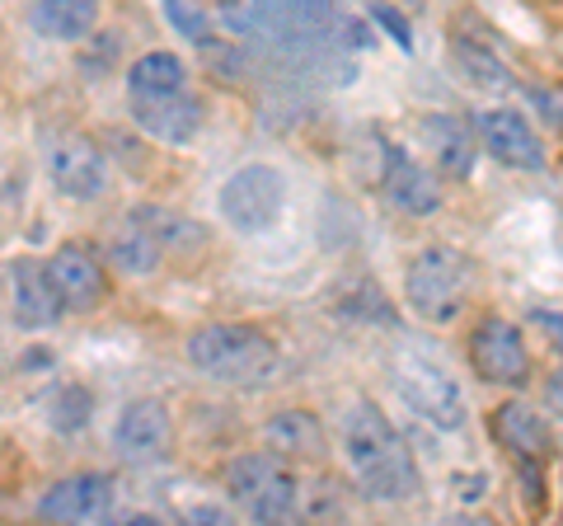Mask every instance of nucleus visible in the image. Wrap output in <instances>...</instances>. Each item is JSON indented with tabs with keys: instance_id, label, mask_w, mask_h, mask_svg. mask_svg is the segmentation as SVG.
Segmentation results:
<instances>
[{
	"instance_id": "6e6552de",
	"label": "nucleus",
	"mask_w": 563,
	"mask_h": 526,
	"mask_svg": "<svg viewBox=\"0 0 563 526\" xmlns=\"http://www.w3.org/2000/svg\"><path fill=\"white\" fill-rule=\"evenodd\" d=\"M47 179L52 188L70 202H95L109 188V155H103L90 136L80 132H62L47 146Z\"/></svg>"
},
{
	"instance_id": "a878e982",
	"label": "nucleus",
	"mask_w": 563,
	"mask_h": 526,
	"mask_svg": "<svg viewBox=\"0 0 563 526\" xmlns=\"http://www.w3.org/2000/svg\"><path fill=\"white\" fill-rule=\"evenodd\" d=\"M544 414H550V418H563V372L544 376Z\"/></svg>"
},
{
	"instance_id": "9d476101",
	"label": "nucleus",
	"mask_w": 563,
	"mask_h": 526,
	"mask_svg": "<svg viewBox=\"0 0 563 526\" xmlns=\"http://www.w3.org/2000/svg\"><path fill=\"white\" fill-rule=\"evenodd\" d=\"M47 277H52V292H57L62 310H99L103 296H109L103 263L95 250H85V244H62V250L47 259Z\"/></svg>"
},
{
	"instance_id": "1a4fd4ad",
	"label": "nucleus",
	"mask_w": 563,
	"mask_h": 526,
	"mask_svg": "<svg viewBox=\"0 0 563 526\" xmlns=\"http://www.w3.org/2000/svg\"><path fill=\"white\" fill-rule=\"evenodd\" d=\"M169 442H174V414H169L165 399L141 395V399H128V405L118 409V418H113V451L122 456V461L151 465V461H161V456L169 451Z\"/></svg>"
},
{
	"instance_id": "20e7f679",
	"label": "nucleus",
	"mask_w": 563,
	"mask_h": 526,
	"mask_svg": "<svg viewBox=\"0 0 563 526\" xmlns=\"http://www.w3.org/2000/svg\"><path fill=\"white\" fill-rule=\"evenodd\" d=\"M225 489L258 526H287L296 513V494H301L291 465L273 451L235 456L231 470H225Z\"/></svg>"
},
{
	"instance_id": "aec40b11",
	"label": "nucleus",
	"mask_w": 563,
	"mask_h": 526,
	"mask_svg": "<svg viewBox=\"0 0 563 526\" xmlns=\"http://www.w3.org/2000/svg\"><path fill=\"white\" fill-rule=\"evenodd\" d=\"M493 424H498V437L521 456V461H540V456L550 451V424H544L540 409L521 405V399H507V405L493 414Z\"/></svg>"
},
{
	"instance_id": "393cba45",
	"label": "nucleus",
	"mask_w": 563,
	"mask_h": 526,
	"mask_svg": "<svg viewBox=\"0 0 563 526\" xmlns=\"http://www.w3.org/2000/svg\"><path fill=\"white\" fill-rule=\"evenodd\" d=\"M372 20L390 33V39L404 47V52H413V29H409V20H404L399 10H390V6H372Z\"/></svg>"
},
{
	"instance_id": "4468645a",
	"label": "nucleus",
	"mask_w": 563,
	"mask_h": 526,
	"mask_svg": "<svg viewBox=\"0 0 563 526\" xmlns=\"http://www.w3.org/2000/svg\"><path fill=\"white\" fill-rule=\"evenodd\" d=\"M132 122L146 136L165 146H184L202 128V103L192 95H165V99H132Z\"/></svg>"
},
{
	"instance_id": "a211bd4d",
	"label": "nucleus",
	"mask_w": 563,
	"mask_h": 526,
	"mask_svg": "<svg viewBox=\"0 0 563 526\" xmlns=\"http://www.w3.org/2000/svg\"><path fill=\"white\" fill-rule=\"evenodd\" d=\"M263 437H268L273 456H291V461H320L324 456V428L320 418L306 409H282L263 424Z\"/></svg>"
},
{
	"instance_id": "412c9836",
	"label": "nucleus",
	"mask_w": 563,
	"mask_h": 526,
	"mask_svg": "<svg viewBox=\"0 0 563 526\" xmlns=\"http://www.w3.org/2000/svg\"><path fill=\"white\" fill-rule=\"evenodd\" d=\"M109 263L118 273H128V277H151L155 269L165 263V244L155 240V235H146L141 226H122V231L109 240Z\"/></svg>"
},
{
	"instance_id": "9b49d317",
	"label": "nucleus",
	"mask_w": 563,
	"mask_h": 526,
	"mask_svg": "<svg viewBox=\"0 0 563 526\" xmlns=\"http://www.w3.org/2000/svg\"><path fill=\"white\" fill-rule=\"evenodd\" d=\"M380 188L399 212L409 217H432L442 207V184L428 165H418L404 146H380Z\"/></svg>"
},
{
	"instance_id": "f3484780",
	"label": "nucleus",
	"mask_w": 563,
	"mask_h": 526,
	"mask_svg": "<svg viewBox=\"0 0 563 526\" xmlns=\"http://www.w3.org/2000/svg\"><path fill=\"white\" fill-rule=\"evenodd\" d=\"M165 95H188V62L169 47H155L132 62L128 99H165Z\"/></svg>"
},
{
	"instance_id": "f8f14e48",
	"label": "nucleus",
	"mask_w": 563,
	"mask_h": 526,
	"mask_svg": "<svg viewBox=\"0 0 563 526\" xmlns=\"http://www.w3.org/2000/svg\"><path fill=\"white\" fill-rule=\"evenodd\" d=\"M479 142H484V151L493 155V161L507 165V169H526V174L544 169V142L517 109L479 113Z\"/></svg>"
},
{
	"instance_id": "2eb2a0df",
	"label": "nucleus",
	"mask_w": 563,
	"mask_h": 526,
	"mask_svg": "<svg viewBox=\"0 0 563 526\" xmlns=\"http://www.w3.org/2000/svg\"><path fill=\"white\" fill-rule=\"evenodd\" d=\"M109 507V480L103 475H66L43 494L38 517L47 526H80Z\"/></svg>"
},
{
	"instance_id": "dca6fc26",
	"label": "nucleus",
	"mask_w": 563,
	"mask_h": 526,
	"mask_svg": "<svg viewBox=\"0 0 563 526\" xmlns=\"http://www.w3.org/2000/svg\"><path fill=\"white\" fill-rule=\"evenodd\" d=\"M422 142L432 151V165L446 174V179H470L474 161H479V146H474V128L461 113H428L422 118Z\"/></svg>"
},
{
	"instance_id": "0eeeda50",
	"label": "nucleus",
	"mask_w": 563,
	"mask_h": 526,
	"mask_svg": "<svg viewBox=\"0 0 563 526\" xmlns=\"http://www.w3.org/2000/svg\"><path fill=\"white\" fill-rule=\"evenodd\" d=\"M470 362L479 381L488 385H507V391H517V385L531 381V353H526V339L512 320H503V315H484L479 325H474L470 335Z\"/></svg>"
},
{
	"instance_id": "423d86ee",
	"label": "nucleus",
	"mask_w": 563,
	"mask_h": 526,
	"mask_svg": "<svg viewBox=\"0 0 563 526\" xmlns=\"http://www.w3.org/2000/svg\"><path fill=\"white\" fill-rule=\"evenodd\" d=\"M217 207L240 235H263L287 212V179L273 165H244L221 184Z\"/></svg>"
},
{
	"instance_id": "39448f33",
	"label": "nucleus",
	"mask_w": 563,
	"mask_h": 526,
	"mask_svg": "<svg viewBox=\"0 0 563 526\" xmlns=\"http://www.w3.org/2000/svg\"><path fill=\"white\" fill-rule=\"evenodd\" d=\"M395 385L404 395V405H409L422 424H432L437 432H461L465 428V391L461 381H455L446 366H437L432 358H418V353H399L395 362Z\"/></svg>"
},
{
	"instance_id": "4be33fe9",
	"label": "nucleus",
	"mask_w": 563,
	"mask_h": 526,
	"mask_svg": "<svg viewBox=\"0 0 563 526\" xmlns=\"http://www.w3.org/2000/svg\"><path fill=\"white\" fill-rule=\"evenodd\" d=\"M451 66L470 85H479V90H507V85H512V72L479 43H451Z\"/></svg>"
},
{
	"instance_id": "bb28decb",
	"label": "nucleus",
	"mask_w": 563,
	"mask_h": 526,
	"mask_svg": "<svg viewBox=\"0 0 563 526\" xmlns=\"http://www.w3.org/2000/svg\"><path fill=\"white\" fill-rule=\"evenodd\" d=\"M188 522H192V526H235L231 517L221 513V507H192V513H188Z\"/></svg>"
},
{
	"instance_id": "5701e85b",
	"label": "nucleus",
	"mask_w": 563,
	"mask_h": 526,
	"mask_svg": "<svg viewBox=\"0 0 563 526\" xmlns=\"http://www.w3.org/2000/svg\"><path fill=\"white\" fill-rule=\"evenodd\" d=\"M47 428L52 432H80L85 424H90V414H95V395L85 391V385H76V381H66V385H57V391L47 395Z\"/></svg>"
},
{
	"instance_id": "ddd939ff",
	"label": "nucleus",
	"mask_w": 563,
	"mask_h": 526,
	"mask_svg": "<svg viewBox=\"0 0 563 526\" xmlns=\"http://www.w3.org/2000/svg\"><path fill=\"white\" fill-rule=\"evenodd\" d=\"M10 306H14V325L20 329H52L62 315V302L52 292L47 263L38 259H14L10 263Z\"/></svg>"
},
{
	"instance_id": "f03ea898",
	"label": "nucleus",
	"mask_w": 563,
	"mask_h": 526,
	"mask_svg": "<svg viewBox=\"0 0 563 526\" xmlns=\"http://www.w3.org/2000/svg\"><path fill=\"white\" fill-rule=\"evenodd\" d=\"M188 362L221 385H268L277 372V343L254 325H202L188 335Z\"/></svg>"
},
{
	"instance_id": "6ab92c4d",
	"label": "nucleus",
	"mask_w": 563,
	"mask_h": 526,
	"mask_svg": "<svg viewBox=\"0 0 563 526\" xmlns=\"http://www.w3.org/2000/svg\"><path fill=\"white\" fill-rule=\"evenodd\" d=\"M29 24L43 33V39L57 43H80L99 29V6L95 0H38L29 10Z\"/></svg>"
},
{
	"instance_id": "c85d7f7f",
	"label": "nucleus",
	"mask_w": 563,
	"mask_h": 526,
	"mask_svg": "<svg viewBox=\"0 0 563 526\" xmlns=\"http://www.w3.org/2000/svg\"><path fill=\"white\" fill-rule=\"evenodd\" d=\"M122 526H165V522H155V517H128Z\"/></svg>"
},
{
	"instance_id": "b1692460",
	"label": "nucleus",
	"mask_w": 563,
	"mask_h": 526,
	"mask_svg": "<svg viewBox=\"0 0 563 526\" xmlns=\"http://www.w3.org/2000/svg\"><path fill=\"white\" fill-rule=\"evenodd\" d=\"M161 14H165V24L174 33H184L188 43L207 47V39H211V10L207 6H192V0H165Z\"/></svg>"
},
{
	"instance_id": "7ed1b4c3",
	"label": "nucleus",
	"mask_w": 563,
	"mask_h": 526,
	"mask_svg": "<svg viewBox=\"0 0 563 526\" xmlns=\"http://www.w3.org/2000/svg\"><path fill=\"white\" fill-rule=\"evenodd\" d=\"M470 296V259L451 244H428L413 254L409 273H404V306H409L422 325H451L461 320Z\"/></svg>"
},
{
	"instance_id": "cd10ccee",
	"label": "nucleus",
	"mask_w": 563,
	"mask_h": 526,
	"mask_svg": "<svg viewBox=\"0 0 563 526\" xmlns=\"http://www.w3.org/2000/svg\"><path fill=\"white\" fill-rule=\"evenodd\" d=\"M442 526H493V522H484V517H470V513H455V517H446Z\"/></svg>"
},
{
	"instance_id": "f257e3e1",
	"label": "nucleus",
	"mask_w": 563,
	"mask_h": 526,
	"mask_svg": "<svg viewBox=\"0 0 563 526\" xmlns=\"http://www.w3.org/2000/svg\"><path fill=\"white\" fill-rule=\"evenodd\" d=\"M343 456H347L352 480L372 498H409L418 489V470H413V456L404 447V437L366 399L352 405V414L343 418Z\"/></svg>"
}]
</instances>
